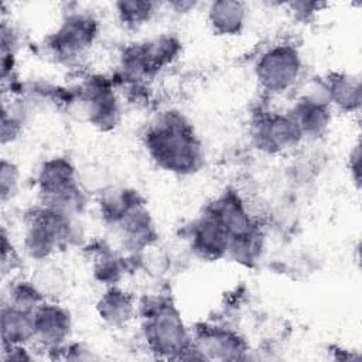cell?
<instances>
[{
  "mask_svg": "<svg viewBox=\"0 0 362 362\" xmlns=\"http://www.w3.org/2000/svg\"><path fill=\"white\" fill-rule=\"evenodd\" d=\"M141 206H144V198L133 188L110 185L98 195L100 218L112 228Z\"/></svg>",
  "mask_w": 362,
  "mask_h": 362,
  "instance_id": "obj_18",
  "label": "cell"
},
{
  "mask_svg": "<svg viewBox=\"0 0 362 362\" xmlns=\"http://www.w3.org/2000/svg\"><path fill=\"white\" fill-rule=\"evenodd\" d=\"M205 211L212 214L222 223L230 239L260 229V225L252 215L246 201L236 189H225L211 204L206 205Z\"/></svg>",
  "mask_w": 362,
  "mask_h": 362,
  "instance_id": "obj_13",
  "label": "cell"
},
{
  "mask_svg": "<svg viewBox=\"0 0 362 362\" xmlns=\"http://www.w3.org/2000/svg\"><path fill=\"white\" fill-rule=\"evenodd\" d=\"M0 45H1V55H16L20 47V34L13 27L11 23L1 18L0 27Z\"/></svg>",
  "mask_w": 362,
  "mask_h": 362,
  "instance_id": "obj_25",
  "label": "cell"
},
{
  "mask_svg": "<svg viewBox=\"0 0 362 362\" xmlns=\"http://www.w3.org/2000/svg\"><path fill=\"white\" fill-rule=\"evenodd\" d=\"M143 144L151 161L165 173L188 177L204 167L202 141L188 117L177 109L163 110L151 120Z\"/></svg>",
  "mask_w": 362,
  "mask_h": 362,
  "instance_id": "obj_1",
  "label": "cell"
},
{
  "mask_svg": "<svg viewBox=\"0 0 362 362\" xmlns=\"http://www.w3.org/2000/svg\"><path fill=\"white\" fill-rule=\"evenodd\" d=\"M182 44L174 34L134 42L123 48L119 59L117 76L122 85L144 83L161 69L171 65L181 54Z\"/></svg>",
  "mask_w": 362,
  "mask_h": 362,
  "instance_id": "obj_5",
  "label": "cell"
},
{
  "mask_svg": "<svg viewBox=\"0 0 362 362\" xmlns=\"http://www.w3.org/2000/svg\"><path fill=\"white\" fill-rule=\"evenodd\" d=\"M82 228L79 216L47 205H38L25 218L23 253L34 263L51 260L59 250L79 243Z\"/></svg>",
  "mask_w": 362,
  "mask_h": 362,
  "instance_id": "obj_3",
  "label": "cell"
},
{
  "mask_svg": "<svg viewBox=\"0 0 362 362\" xmlns=\"http://www.w3.org/2000/svg\"><path fill=\"white\" fill-rule=\"evenodd\" d=\"M1 349L30 346L35 339L34 311L1 303L0 308Z\"/></svg>",
  "mask_w": 362,
  "mask_h": 362,
  "instance_id": "obj_15",
  "label": "cell"
},
{
  "mask_svg": "<svg viewBox=\"0 0 362 362\" xmlns=\"http://www.w3.org/2000/svg\"><path fill=\"white\" fill-rule=\"evenodd\" d=\"M18 262H20V256L17 253V249H14L6 228H3L1 229V260H0L3 277H6L7 273H13L17 269Z\"/></svg>",
  "mask_w": 362,
  "mask_h": 362,
  "instance_id": "obj_24",
  "label": "cell"
},
{
  "mask_svg": "<svg viewBox=\"0 0 362 362\" xmlns=\"http://www.w3.org/2000/svg\"><path fill=\"white\" fill-rule=\"evenodd\" d=\"M287 6L290 7V11H293V14L297 18L305 20L314 16V13L320 10V6H324V4H320L315 1H293V3H288Z\"/></svg>",
  "mask_w": 362,
  "mask_h": 362,
  "instance_id": "obj_26",
  "label": "cell"
},
{
  "mask_svg": "<svg viewBox=\"0 0 362 362\" xmlns=\"http://www.w3.org/2000/svg\"><path fill=\"white\" fill-rule=\"evenodd\" d=\"M331 107L342 113H355L361 107V79L352 74L332 72L325 78Z\"/></svg>",
  "mask_w": 362,
  "mask_h": 362,
  "instance_id": "obj_19",
  "label": "cell"
},
{
  "mask_svg": "<svg viewBox=\"0 0 362 362\" xmlns=\"http://www.w3.org/2000/svg\"><path fill=\"white\" fill-rule=\"evenodd\" d=\"M68 106H79L82 117L102 132L113 130L122 116L115 82L105 75L83 78L78 86L71 89Z\"/></svg>",
  "mask_w": 362,
  "mask_h": 362,
  "instance_id": "obj_7",
  "label": "cell"
},
{
  "mask_svg": "<svg viewBox=\"0 0 362 362\" xmlns=\"http://www.w3.org/2000/svg\"><path fill=\"white\" fill-rule=\"evenodd\" d=\"M165 7H168L170 10H173L174 13L178 14H185L191 10H194L197 7L195 1H188V0H174V1H168V3H163Z\"/></svg>",
  "mask_w": 362,
  "mask_h": 362,
  "instance_id": "obj_28",
  "label": "cell"
},
{
  "mask_svg": "<svg viewBox=\"0 0 362 362\" xmlns=\"http://www.w3.org/2000/svg\"><path fill=\"white\" fill-rule=\"evenodd\" d=\"M192 344L206 361H240L247 358L249 345L233 328L218 324H199L192 329Z\"/></svg>",
  "mask_w": 362,
  "mask_h": 362,
  "instance_id": "obj_10",
  "label": "cell"
},
{
  "mask_svg": "<svg viewBox=\"0 0 362 362\" xmlns=\"http://www.w3.org/2000/svg\"><path fill=\"white\" fill-rule=\"evenodd\" d=\"M304 59L294 42L281 41L269 45L253 64V74L260 89L270 96L284 95L301 82Z\"/></svg>",
  "mask_w": 362,
  "mask_h": 362,
  "instance_id": "obj_6",
  "label": "cell"
},
{
  "mask_svg": "<svg viewBox=\"0 0 362 362\" xmlns=\"http://www.w3.org/2000/svg\"><path fill=\"white\" fill-rule=\"evenodd\" d=\"M98 18L86 10H69L47 38L48 51L61 61H75L85 55L99 35Z\"/></svg>",
  "mask_w": 362,
  "mask_h": 362,
  "instance_id": "obj_8",
  "label": "cell"
},
{
  "mask_svg": "<svg viewBox=\"0 0 362 362\" xmlns=\"http://www.w3.org/2000/svg\"><path fill=\"white\" fill-rule=\"evenodd\" d=\"M11 305L35 311V308L45 301L40 290L34 286L31 279H11L7 286V293L3 298Z\"/></svg>",
  "mask_w": 362,
  "mask_h": 362,
  "instance_id": "obj_22",
  "label": "cell"
},
{
  "mask_svg": "<svg viewBox=\"0 0 362 362\" xmlns=\"http://www.w3.org/2000/svg\"><path fill=\"white\" fill-rule=\"evenodd\" d=\"M287 112L298 124L304 140L321 137L328 130L332 117V107L329 103L304 96H297Z\"/></svg>",
  "mask_w": 362,
  "mask_h": 362,
  "instance_id": "obj_17",
  "label": "cell"
},
{
  "mask_svg": "<svg viewBox=\"0 0 362 362\" xmlns=\"http://www.w3.org/2000/svg\"><path fill=\"white\" fill-rule=\"evenodd\" d=\"M34 344L48 354L58 351L69 342L72 334V315L58 301L45 300L34 311Z\"/></svg>",
  "mask_w": 362,
  "mask_h": 362,
  "instance_id": "obj_11",
  "label": "cell"
},
{
  "mask_svg": "<svg viewBox=\"0 0 362 362\" xmlns=\"http://www.w3.org/2000/svg\"><path fill=\"white\" fill-rule=\"evenodd\" d=\"M249 17V7L239 0H215L206 6V20L211 30L223 37L243 33Z\"/></svg>",
  "mask_w": 362,
  "mask_h": 362,
  "instance_id": "obj_16",
  "label": "cell"
},
{
  "mask_svg": "<svg viewBox=\"0 0 362 362\" xmlns=\"http://www.w3.org/2000/svg\"><path fill=\"white\" fill-rule=\"evenodd\" d=\"M349 168H351V177L359 185V178H361V150H359V144H356L354 147V150L351 151Z\"/></svg>",
  "mask_w": 362,
  "mask_h": 362,
  "instance_id": "obj_27",
  "label": "cell"
},
{
  "mask_svg": "<svg viewBox=\"0 0 362 362\" xmlns=\"http://www.w3.org/2000/svg\"><path fill=\"white\" fill-rule=\"evenodd\" d=\"M141 337L147 349L161 359L182 361L192 346V329L181 317L171 297L153 294L139 301Z\"/></svg>",
  "mask_w": 362,
  "mask_h": 362,
  "instance_id": "obj_2",
  "label": "cell"
},
{
  "mask_svg": "<svg viewBox=\"0 0 362 362\" xmlns=\"http://www.w3.org/2000/svg\"><path fill=\"white\" fill-rule=\"evenodd\" d=\"M188 243L192 255L198 259L215 262L226 257L230 236L222 223L204 209L199 218L189 226Z\"/></svg>",
  "mask_w": 362,
  "mask_h": 362,
  "instance_id": "obj_12",
  "label": "cell"
},
{
  "mask_svg": "<svg viewBox=\"0 0 362 362\" xmlns=\"http://www.w3.org/2000/svg\"><path fill=\"white\" fill-rule=\"evenodd\" d=\"M40 204L65 214L81 216L88 205L89 194L81 187L78 168L65 156L44 160L35 174Z\"/></svg>",
  "mask_w": 362,
  "mask_h": 362,
  "instance_id": "obj_4",
  "label": "cell"
},
{
  "mask_svg": "<svg viewBox=\"0 0 362 362\" xmlns=\"http://www.w3.org/2000/svg\"><path fill=\"white\" fill-rule=\"evenodd\" d=\"M99 318L112 328L127 327L139 314V300L119 284L107 286L96 301Z\"/></svg>",
  "mask_w": 362,
  "mask_h": 362,
  "instance_id": "obj_14",
  "label": "cell"
},
{
  "mask_svg": "<svg viewBox=\"0 0 362 362\" xmlns=\"http://www.w3.org/2000/svg\"><path fill=\"white\" fill-rule=\"evenodd\" d=\"M34 286L48 301H59L68 288L65 272L51 260L35 263V270L30 276Z\"/></svg>",
  "mask_w": 362,
  "mask_h": 362,
  "instance_id": "obj_20",
  "label": "cell"
},
{
  "mask_svg": "<svg viewBox=\"0 0 362 362\" xmlns=\"http://www.w3.org/2000/svg\"><path fill=\"white\" fill-rule=\"evenodd\" d=\"M161 7L163 3L148 0H122L115 3L117 20L127 28H139L148 24Z\"/></svg>",
  "mask_w": 362,
  "mask_h": 362,
  "instance_id": "obj_21",
  "label": "cell"
},
{
  "mask_svg": "<svg viewBox=\"0 0 362 362\" xmlns=\"http://www.w3.org/2000/svg\"><path fill=\"white\" fill-rule=\"evenodd\" d=\"M21 182V173L20 167L7 158H1L0 163V199L1 204H7L11 201L20 189Z\"/></svg>",
  "mask_w": 362,
  "mask_h": 362,
  "instance_id": "obj_23",
  "label": "cell"
},
{
  "mask_svg": "<svg viewBox=\"0 0 362 362\" xmlns=\"http://www.w3.org/2000/svg\"><path fill=\"white\" fill-rule=\"evenodd\" d=\"M250 140L264 154H281L294 150L304 136L288 112L260 110L252 119Z\"/></svg>",
  "mask_w": 362,
  "mask_h": 362,
  "instance_id": "obj_9",
  "label": "cell"
}]
</instances>
